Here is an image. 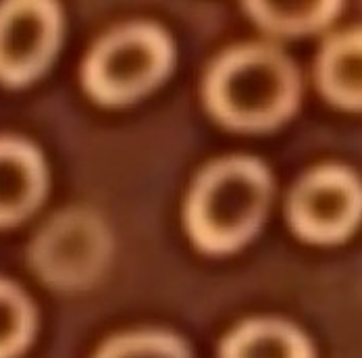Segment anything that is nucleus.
Here are the masks:
<instances>
[{
    "mask_svg": "<svg viewBox=\"0 0 362 358\" xmlns=\"http://www.w3.org/2000/svg\"><path fill=\"white\" fill-rule=\"evenodd\" d=\"M271 196L267 169L252 158H229L206 169L192 190L187 227L209 252L242 246L262 223Z\"/></svg>",
    "mask_w": 362,
    "mask_h": 358,
    "instance_id": "obj_2",
    "label": "nucleus"
},
{
    "mask_svg": "<svg viewBox=\"0 0 362 358\" xmlns=\"http://www.w3.org/2000/svg\"><path fill=\"white\" fill-rule=\"evenodd\" d=\"M254 19L273 32L315 30L335 13L333 2H248Z\"/></svg>",
    "mask_w": 362,
    "mask_h": 358,
    "instance_id": "obj_11",
    "label": "nucleus"
},
{
    "mask_svg": "<svg viewBox=\"0 0 362 358\" xmlns=\"http://www.w3.org/2000/svg\"><path fill=\"white\" fill-rule=\"evenodd\" d=\"M96 358H189V352L171 335L134 333L109 342Z\"/></svg>",
    "mask_w": 362,
    "mask_h": 358,
    "instance_id": "obj_12",
    "label": "nucleus"
},
{
    "mask_svg": "<svg viewBox=\"0 0 362 358\" xmlns=\"http://www.w3.org/2000/svg\"><path fill=\"white\" fill-rule=\"evenodd\" d=\"M173 61L169 37L152 25H129L100 40L83 65V83L103 105H125L160 83Z\"/></svg>",
    "mask_w": 362,
    "mask_h": 358,
    "instance_id": "obj_3",
    "label": "nucleus"
},
{
    "mask_svg": "<svg viewBox=\"0 0 362 358\" xmlns=\"http://www.w3.org/2000/svg\"><path fill=\"white\" fill-rule=\"evenodd\" d=\"M61 40V15L52 2L21 0L0 6V81L25 86L46 71Z\"/></svg>",
    "mask_w": 362,
    "mask_h": 358,
    "instance_id": "obj_5",
    "label": "nucleus"
},
{
    "mask_svg": "<svg viewBox=\"0 0 362 358\" xmlns=\"http://www.w3.org/2000/svg\"><path fill=\"white\" fill-rule=\"evenodd\" d=\"M46 192V169L32 144L0 138V227L23 221Z\"/></svg>",
    "mask_w": 362,
    "mask_h": 358,
    "instance_id": "obj_7",
    "label": "nucleus"
},
{
    "mask_svg": "<svg viewBox=\"0 0 362 358\" xmlns=\"http://www.w3.org/2000/svg\"><path fill=\"white\" fill-rule=\"evenodd\" d=\"M109 238L103 223L86 211L57 215L36 238L34 267L50 286L73 289L88 286L103 269Z\"/></svg>",
    "mask_w": 362,
    "mask_h": 358,
    "instance_id": "obj_4",
    "label": "nucleus"
},
{
    "mask_svg": "<svg viewBox=\"0 0 362 358\" xmlns=\"http://www.w3.org/2000/svg\"><path fill=\"white\" fill-rule=\"evenodd\" d=\"M298 100L291 63L271 48L246 46L225 54L206 81V103L229 127L260 132L288 119Z\"/></svg>",
    "mask_w": 362,
    "mask_h": 358,
    "instance_id": "obj_1",
    "label": "nucleus"
},
{
    "mask_svg": "<svg viewBox=\"0 0 362 358\" xmlns=\"http://www.w3.org/2000/svg\"><path fill=\"white\" fill-rule=\"evenodd\" d=\"M361 215V185L341 169H321L302 179L291 194V225L313 242H335L348 236Z\"/></svg>",
    "mask_w": 362,
    "mask_h": 358,
    "instance_id": "obj_6",
    "label": "nucleus"
},
{
    "mask_svg": "<svg viewBox=\"0 0 362 358\" xmlns=\"http://www.w3.org/2000/svg\"><path fill=\"white\" fill-rule=\"evenodd\" d=\"M223 358H313L306 340L286 323L254 321L235 329Z\"/></svg>",
    "mask_w": 362,
    "mask_h": 358,
    "instance_id": "obj_8",
    "label": "nucleus"
},
{
    "mask_svg": "<svg viewBox=\"0 0 362 358\" xmlns=\"http://www.w3.org/2000/svg\"><path fill=\"white\" fill-rule=\"evenodd\" d=\"M321 83L337 105L362 108V32L335 37L327 46Z\"/></svg>",
    "mask_w": 362,
    "mask_h": 358,
    "instance_id": "obj_9",
    "label": "nucleus"
},
{
    "mask_svg": "<svg viewBox=\"0 0 362 358\" xmlns=\"http://www.w3.org/2000/svg\"><path fill=\"white\" fill-rule=\"evenodd\" d=\"M36 317L17 286L0 279V358L19 357L32 342Z\"/></svg>",
    "mask_w": 362,
    "mask_h": 358,
    "instance_id": "obj_10",
    "label": "nucleus"
}]
</instances>
